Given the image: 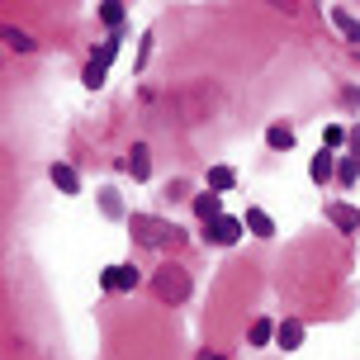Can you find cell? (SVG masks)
Returning <instances> with one entry per match:
<instances>
[{"instance_id":"obj_1","label":"cell","mask_w":360,"mask_h":360,"mask_svg":"<svg viewBox=\"0 0 360 360\" xmlns=\"http://www.w3.org/2000/svg\"><path fill=\"white\" fill-rule=\"evenodd\" d=\"M128 228H133V237H138L143 247H171V242H176V228H166L162 218L133 214V218H128Z\"/></svg>"},{"instance_id":"obj_2","label":"cell","mask_w":360,"mask_h":360,"mask_svg":"<svg viewBox=\"0 0 360 360\" xmlns=\"http://www.w3.org/2000/svg\"><path fill=\"white\" fill-rule=\"evenodd\" d=\"M157 294H162L166 304H180L185 294H190V275L180 266H162V275H157Z\"/></svg>"},{"instance_id":"obj_3","label":"cell","mask_w":360,"mask_h":360,"mask_svg":"<svg viewBox=\"0 0 360 360\" xmlns=\"http://www.w3.org/2000/svg\"><path fill=\"white\" fill-rule=\"evenodd\" d=\"M114 53H119V38H105V48L90 57L86 76H81V81H86L90 90H100V86H105V72H109V62H114Z\"/></svg>"},{"instance_id":"obj_4","label":"cell","mask_w":360,"mask_h":360,"mask_svg":"<svg viewBox=\"0 0 360 360\" xmlns=\"http://www.w3.org/2000/svg\"><path fill=\"white\" fill-rule=\"evenodd\" d=\"M237 237H242V223L237 218H214V223H204V242H218V247H233Z\"/></svg>"},{"instance_id":"obj_5","label":"cell","mask_w":360,"mask_h":360,"mask_svg":"<svg viewBox=\"0 0 360 360\" xmlns=\"http://www.w3.org/2000/svg\"><path fill=\"white\" fill-rule=\"evenodd\" d=\"M105 289H109V294L138 289V270H133V266H109V270H105Z\"/></svg>"},{"instance_id":"obj_6","label":"cell","mask_w":360,"mask_h":360,"mask_svg":"<svg viewBox=\"0 0 360 360\" xmlns=\"http://www.w3.org/2000/svg\"><path fill=\"white\" fill-rule=\"evenodd\" d=\"M327 218H332L342 233H360V209L356 204H327Z\"/></svg>"},{"instance_id":"obj_7","label":"cell","mask_w":360,"mask_h":360,"mask_svg":"<svg viewBox=\"0 0 360 360\" xmlns=\"http://www.w3.org/2000/svg\"><path fill=\"white\" fill-rule=\"evenodd\" d=\"M275 337H280V346H285V351H299V346H304V323H294V318H289V323H280V332H275Z\"/></svg>"},{"instance_id":"obj_8","label":"cell","mask_w":360,"mask_h":360,"mask_svg":"<svg viewBox=\"0 0 360 360\" xmlns=\"http://www.w3.org/2000/svg\"><path fill=\"white\" fill-rule=\"evenodd\" d=\"M332 24H337V29H342L351 43H360V19L351 15V10H342V5H337V10H332Z\"/></svg>"},{"instance_id":"obj_9","label":"cell","mask_w":360,"mask_h":360,"mask_svg":"<svg viewBox=\"0 0 360 360\" xmlns=\"http://www.w3.org/2000/svg\"><path fill=\"white\" fill-rule=\"evenodd\" d=\"M332 171H337V166H332V152H318V157L308 162V176L318 180V185H327V180H332Z\"/></svg>"},{"instance_id":"obj_10","label":"cell","mask_w":360,"mask_h":360,"mask_svg":"<svg viewBox=\"0 0 360 360\" xmlns=\"http://www.w3.org/2000/svg\"><path fill=\"white\" fill-rule=\"evenodd\" d=\"M266 143L275 147V152H289V147H294V128H285V124H270V128H266Z\"/></svg>"},{"instance_id":"obj_11","label":"cell","mask_w":360,"mask_h":360,"mask_svg":"<svg viewBox=\"0 0 360 360\" xmlns=\"http://www.w3.org/2000/svg\"><path fill=\"white\" fill-rule=\"evenodd\" d=\"M233 166H214L209 171V195H223V190H233Z\"/></svg>"},{"instance_id":"obj_12","label":"cell","mask_w":360,"mask_h":360,"mask_svg":"<svg viewBox=\"0 0 360 360\" xmlns=\"http://www.w3.org/2000/svg\"><path fill=\"white\" fill-rule=\"evenodd\" d=\"M53 185L62 190V195H76V190H81V180H76L72 166H53Z\"/></svg>"},{"instance_id":"obj_13","label":"cell","mask_w":360,"mask_h":360,"mask_svg":"<svg viewBox=\"0 0 360 360\" xmlns=\"http://www.w3.org/2000/svg\"><path fill=\"white\" fill-rule=\"evenodd\" d=\"M247 228H252L256 237H270V233H275V223H270V214H261V209H247Z\"/></svg>"},{"instance_id":"obj_14","label":"cell","mask_w":360,"mask_h":360,"mask_svg":"<svg viewBox=\"0 0 360 360\" xmlns=\"http://www.w3.org/2000/svg\"><path fill=\"white\" fill-rule=\"evenodd\" d=\"M195 214L204 218V223H214V218H223V214H218V195H199V199H195Z\"/></svg>"},{"instance_id":"obj_15","label":"cell","mask_w":360,"mask_h":360,"mask_svg":"<svg viewBox=\"0 0 360 360\" xmlns=\"http://www.w3.org/2000/svg\"><path fill=\"white\" fill-rule=\"evenodd\" d=\"M128 171L138 180H147V171H152V162H147V147H133V157H128Z\"/></svg>"},{"instance_id":"obj_16","label":"cell","mask_w":360,"mask_h":360,"mask_svg":"<svg viewBox=\"0 0 360 360\" xmlns=\"http://www.w3.org/2000/svg\"><path fill=\"white\" fill-rule=\"evenodd\" d=\"M275 332H280V327L266 323V318H261V323H252V346H270V337H275Z\"/></svg>"},{"instance_id":"obj_17","label":"cell","mask_w":360,"mask_h":360,"mask_svg":"<svg viewBox=\"0 0 360 360\" xmlns=\"http://www.w3.org/2000/svg\"><path fill=\"white\" fill-rule=\"evenodd\" d=\"M5 43H10L15 53H29V48H34V38L24 34V29H5Z\"/></svg>"},{"instance_id":"obj_18","label":"cell","mask_w":360,"mask_h":360,"mask_svg":"<svg viewBox=\"0 0 360 360\" xmlns=\"http://www.w3.org/2000/svg\"><path fill=\"white\" fill-rule=\"evenodd\" d=\"M337 176H342V185H356L360 180V157H346V162L337 166Z\"/></svg>"},{"instance_id":"obj_19","label":"cell","mask_w":360,"mask_h":360,"mask_svg":"<svg viewBox=\"0 0 360 360\" xmlns=\"http://www.w3.org/2000/svg\"><path fill=\"white\" fill-rule=\"evenodd\" d=\"M100 19H105L109 29H119V24H124V5H105V10H100Z\"/></svg>"}]
</instances>
